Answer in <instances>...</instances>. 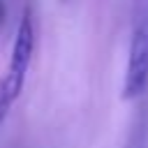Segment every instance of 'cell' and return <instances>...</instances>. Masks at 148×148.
I'll use <instances>...</instances> for the list:
<instances>
[{"label": "cell", "instance_id": "obj_4", "mask_svg": "<svg viewBox=\"0 0 148 148\" xmlns=\"http://www.w3.org/2000/svg\"><path fill=\"white\" fill-rule=\"evenodd\" d=\"M2 21H5V5H2V0H0V25H2Z\"/></svg>", "mask_w": 148, "mask_h": 148}, {"label": "cell", "instance_id": "obj_5", "mask_svg": "<svg viewBox=\"0 0 148 148\" xmlns=\"http://www.w3.org/2000/svg\"><path fill=\"white\" fill-rule=\"evenodd\" d=\"M130 148H141V143H132V146H130Z\"/></svg>", "mask_w": 148, "mask_h": 148}, {"label": "cell", "instance_id": "obj_3", "mask_svg": "<svg viewBox=\"0 0 148 148\" xmlns=\"http://www.w3.org/2000/svg\"><path fill=\"white\" fill-rule=\"evenodd\" d=\"M14 104V97L9 95V90H7V86H5V81L0 79V127H2V123H5V118H7V113H9V106Z\"/></svg>", "mask_w": 148, "mask_h": 148}, {"label": "cell", "instance_id": "obj_2", "mask_svg": "<svg viewBox=\"0 0 148 148\" xmlns=\"http://www.w3.org/2000/svg\"><path fill=\"white\" fill-rule=\"evenodd\" d=\"M32 51H35V28H32L30 12L25 9L23 16H21V23L16 28V37H14V44H12V58H9L7 74L2 76L7 90H9V95L14 99L23 90V81H25L28 67H30Z\"/></svg>", "mask_w": 148, "mask_h": 148}, {"label": "cell", "instance_id": "obj_1", "mask_svg": "<svg viewBox=\"0 0 148 148\" xmlns=\"http://www.w3.org/2000/svg\"><path fill=\"white\" fill-rule=\"evenodd\" d=\"M146 86H148V9H141L134 18L130 35L123 97L134 99L146 90Z\"/></svg>", "mask_w": 148, "mask_h": 148}]
</instances>
